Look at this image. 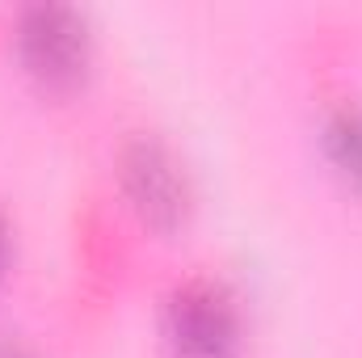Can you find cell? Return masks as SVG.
I'll return each mask as SVG.
<instances>
[{
    "label": "cell",
    "instance_id": "cell-6",
    "mask_svg": "<svg viewBox=\"0 0 362 358\" xmlns=\"http://www.w3.org/2000/svg\"><path fill=\"white\" fill-rule=\"evenodd\" d=\"M0 358H38L30 346H21V342H13V337H0Z\"/></svg>",
    "mask_w": 362,
    "mask_h": 358
},
{
    "label": "cell",
    "instance_id": "cell-4",
    "mask_svg": "<svg viewBox=\"0 0 362 358\" xmlns=\"http://www.w3.org/2000/svg\"><path fill=\"white\" fill-rule=\"evenodd\" d=\"M320 148L329 173L341 181V190L362 198V101L337 97L320 114Z\"/></svg>",
    "mask_w": 362,
    "mask_h": 358
},
{
    "label": "cell",
    "instance_id": "cell-5",
    "mask_svg": "<svg viewBox=\"0 0 362 358\" xmlns=\"http://www.w3.org/2000/svg\"><path fill=\"white\" fill-rule=\"evenodd\" d=\"M13 253H17V241H13V228H8V219L0 211V287H4V278L13 270Z\"/></svg>",
    "mask_w": 362,
    "mask_h": 358
},
{
    "label": "cell",
    "instance_id": "cell-1",
    "mask_svg": "<svg viewBox=\"0 0 362 358\" xmlns=\"http://www.w3.org/2000/svg\"><path fill=\"white\" fill-rule=\"evenodd\" d=\"M13 55L25 81L47 97L85 89L97 59L93 17L64 0H34L13 13Z\"/></svg>",
    "mask_w": 362,
    "mask_h": 358
},
{
    "label": "cell",
    "instance_id": "cell-2",
    "mask_svg": "<svg viewBox=\"0 0 362 358\" xmlns=\"http://www.w3.org/2000/svg\"><path fill=\"white\" fill-rule=\"evenodd\" d=\"M114 181H118L122 207L135 215V224L144 232L177 236V232L189 228L194 207H198L194 173H189L185 156L165 135H156V131H131L118 144Z\"/></svg>",
    "mask_w": 362,
    "mask_h": 358
},
{
    "label": "cell",
    "instance_id": "cell-3",
    "mask_svg": "<svg viewBox=\"0 0 362 358\" xmlns=\"http://www.w3.org/2000/svg\"><path fill=\"white\" fill-rule=\"evenodd\" d=\"M160 337L173 358H240L245 308L223 278L189 274L160 304Z\"/></svg>",
    "mask_w": 362,
    "mask_h": 358
}]
</instances>
